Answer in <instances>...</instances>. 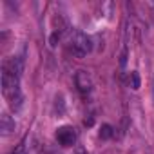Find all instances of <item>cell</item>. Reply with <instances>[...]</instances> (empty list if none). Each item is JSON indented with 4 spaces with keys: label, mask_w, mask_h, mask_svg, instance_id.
<instances>
[{
    "label": "cell",
    "mask_w": 154,
    "mask_h": 154,
    "mask_svg": "<svg viewBox=\"0 0 154 154\" xmlns=\"http://www.w3.org/2000/svg\"><path fill=\"white\" fill-rule=\"evenodd\" d=\"M91 38L82 33L80 29H71L69 31V49L76 58H84L91 51Z\"/></svg>",
    "instance_id": "cell-1"
},
{
    "label": "cell",
    "mask_w": 154,
    "mask_h": 154,
    "mask_svg": "<svg viewBox=\"0 0 154 154\" xmlns=\"http://www.w3.org/2000/svg\"><path fill=\"white\" fill-rule=\"evenodd\" d=\"M56 140L62 147H72L76 143V131L71 125H63L56 131Z\"/></svg>",
    "instance_id": "cell-2"
},
{
    "label": "cell",
    "mask_w": 154,
    "mask_h": 154,
    "mask_svg": "<svg viewBox=\"0 0 154 154\" xmlns=\"http://www.w3.org/2000/svg\"><path fill=\"white\" fill-rule=\"evenodd\" d=\"M74 84H76V89H78L82 94H89L93 91V78L87 71H78L74 74Z\"/></svg>",
    "instance_id": "cell-3"
},
{
    "label": "cell",
    "mask_w": 154,
    "mask_h": 154,
    "mask_svg": "<svg viewBox=\"0 0 154 154\" xmlns=\"http://www.w3.org/2000/svg\"><path fill=\"white\" fill-rule=\"evenodd\" d=\"M2 71H8L15 76H22V71H24V58L22 56H13V58H8L4 60L2 63Z\"/></svg>",
    "instance_id": "cell-4"
},
{
    "label": "cell",
    "mask_w": 154,
    "mask_h": 154,
    "mask_svg": "<svg viewBox=\"0 0 154 154\" xmlns=\"http://www.w3.org/2000/svg\"><path fill=\"white\" fill-rule=\"evenodd\" d=\"M15 131V120L9 114H2L0 116V132L2 136H9Z\"/></svg>",
    "instance_id": "cell-5"
},
{
    "label": "cell",
    "mask_w": 154,
    "mask_h": 154,
    "mask_svg": "<svg viewBox=\"0 0 154 154\" xmlns=\"http://www.w3.org/2000/svg\"><path fill=\"white\" fill-rule=\"evenodd\" d=\"M112 134H114V129H112V125H109V123H103V125L100 127V132H98V136H100L102 140H109V138H112Z\"/></svg>",
    "instance_id": "cell-6"
},
{
    "label": "cell",
    "mask_w": 154,
    "mask_h": 154,
    "mask_svg": "<svg viewBox=\"0 0 154 154\" xmlns=\"http://www.w3.org/2000/svg\"><path fill=\"white\" fill-rule=\"evenodd\" d=\"M140 74L136 72V71H131V74H129V85H131V89H134V91H138L140 89Z\"/></svg>",
    "instance_id": "cell-7"
},
{
    "label": "cell",
    "mask_w": 154,
    "mask_h": 154,
    "mask_svg": "<svg viewBox=\"0 0 154 154\" xmlns=\"http://www.w3.org/2000/svg\"><path fill=\"white\" fill-rule=\"evenodd\" d=\"M11 154H27V147H26V138L11 150Z\"/></svg>",
    "instance_id": "cell-8"
},
{
    "label": "cell",
    "mask_w": 154,
    "mask_h": 154,
    "mask_svg": "<svg viewBox=\"0 0 154 154\" xmlns=\"http://www.w3.org/2000/svg\"><path fill=\"white\" fill-rule=\"evenodd\" d=\"M60 36H62V33H58V31H54V33L51 35V38H49V44H51V47H56V44L60 42Z\"/></svg>",
    "instance_id": "cell-9"
},
{
    "label": "cell",
    "mask_w": 154,
    "mask_h": 154,
    "mask_svg": "<svg viewBox=\"0 0 154 154\" xmlns=\"http://www.w3.org/2000/svg\"><path fill=\"white\" fill-rule=\"evenodd\" d=\"M93 122H94V120H93V116H91V118H85V120H84V123H85V125H89V127L93 125Z\"/></svg>",
    "instance_id": "cell-10"
},
{
    "label": "cell",
    "mask_w": 154,
    "mask_h": 154,
    "mask_svg": "<svg viewBox=\"0 0 154 154\" xmlns=\"http://www.w3.org/2000/svg\"><path fill=\"white\" fill-rule=\"evenodd\" d=\"M76 154H85V152H84L82 149H78V150H76Z\"/></svg>",
    "instance_id": "cell-11"
},
{
    "label": "cell",
    "mask_w": 154,
    "mask_h": 154,
    "mask_svg": "<svg viewBox=\"0 0 154 154\" xmlns=\"http://www.w3.org/2000/svg\"><path fill=\"white\" fill-rule=\"evenodd\" d=\"M53 154H56V152H53Z\"/></svg>",
    "instance_id": "cell-12"
}]
</instances>
